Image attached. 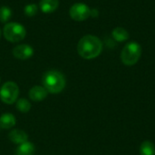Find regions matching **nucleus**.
Here are the masks:
<instances>
[{
	"instance_id": "f257e3e1",
	"label": "nucleus",
	"mask_w": 155,
	"mask_h": 155,
	"mask_svg": "<svg viewBox=\"0 0 155 155\" xmlns=\"http://www.w3.org/2000/svg\"><path fill=\"white\" fill-rule=\"evenodd\" d=\"M103 51V42L94 35H84L77 44L78 54L86 60L98 57Z\"/></svg>"
},
{
	"instance_id": "f03ea898",
	"label": "nucleus",
	"mask_w": 155,
	"mask_h": 155,
	"mask_svg": "<svg viewBox=\"0 0 155 155\" xmlns=\"http://www.w3.org/2000/svg\"><path fill=\"white\" fill-rule=\"evenodd\" d=\"M42 84L48 93L59 94L64 89L66 80L61 72L57 70H49L43 74Z\"/></svg>"
},
{
	"instance_id": "7ed1b4c3",
	"label": "nucleus",
	"mask_w": 155,
	"mask_h": 155,
	"mask_svg": "<svg viewBox=\"0 0 155 155\" xmlns=\"http://www.w3.org/2000/svg\"><path fill=\"white\" fill-rule=\"evenodd\" d=\"M3 35L10 43H19L25 38L26 29L20 23L8 22L4 25Z\"/></svg>"
},
{
	"instance_id": "20e7f679",
	"label": "nucleus",
	"mask_w": 155,
	"mask_h": 155,
	"mask_svg": "<svg viewBox=\"0 0 155 155\" xmlns=\"http://www.w3.org/2000/svg\"><path fill=\"white\" fill-rule=\"evenodd\" d=\"M142 55V46L137 42H130L124 45L121 53V60L124 64L132 66L137 64Z\"/></svg>"
},
{
	"instance_id": "39448f33",
	"label": "nucleus",
	"mask_w": 155,
	"mask_h": 155,
	"mask_svg": "<svg viewBox=\"0 0 155 155\" xmlns=\"http://www.w3.org/2000/svg\"><path fill=\"white\" fill-rule=\"evenodd\" d=\"M19 96V87L16 83L7 81L0 88V99L5 104H15Z\"/></svg>"
},
{
	"instance_id": "423d86ee",
	"label": "nucleus",
	"mask_w": 155,
	"mask_h": 155,
	"mask_svg": "<svg viewBox=\"0 0 155 155\" xmlns=\"http://www.w3.org/2000/svg\"><path fill=\"white\" fill-rule=\"evenodd\" d=\"M91 8L84 3H75L69 9L70 17L76 22H83L90 17Z\"/></svg>"
},
{
	"instance_id": "0eeeda50",
	"label": "nucleus",
	"mask_w": 155,
	"mask_h": 155,
	"mask_svg": "<svg viewBox=\"0 0 155 155\" xmlns=\"http://www.w3.org/2000/svg\"><path fill=\"white\" fill-rule=\"evenodd\" d=\"M12 54L14 57L18 60H27L34 55L35 50L27 44H21L13 48Z\"/></svg>"
},
{
	"instance_id": "6e6552de",
	"label": "nucleus",
	"mask_w": 155,
	"mask_h": 155,
	"mask_svg": "<svg viewBox=\"0 0 155 155\" xmlns=\"http://www.w3.org/2000/svg\"><path fill=\"white\" fill-rule=\"evenodd\" d=\"M48 94L49 93L43 85H35L29 90L28 96L34 102H41L48 96Z\"/></svg>"
},
{
	"instance_id": "1a4fd4ad",
	"label": "nucleus",
	"mask_w": 155,
	"mask_h": 155,
	"mask_svg": "<svg viewBox=\"0 0 155 155\" xmlns=\"http://www.w3.org/2000/svg\"><path fill=\"white\" fill-rule=\"evenodd\" d=\"M8 139L11 143L19 145V144H22L23 143L28 141V135L23 130L14 129L8 134Z\"/></svg>"
},
{
	"instance_id": "9d476101",
	"label": "nucleus",
	"mask_w": 155,
	"mask_h": 155,
	"mask_svg": "<svg viewBox=\"0 0 155 155\" xmlns=\"http://www.w3.org/2000/svg\"><path fill=\"white\" fill-rule=\"evenodd\" d=\"M59 0H41L39 8L44 14H52L59 7Z\"/></svg>"
},
{
	"instance_id": "9b49d317",
	"label": "nucleus",
	"mask_w": 155,
	"mask_h": 155,
	"mask_svg": "<svg viewBox=\"0 0 155 155\" xmlns=\"http://www.w3.org/2000/svg\"><path fill=\"white\" fill-rule=\"evenodd\" d=\"M16 124L15 116L10 113H5L0 116V128L8 130L13 128Z\"/></svg>"
},
{
	"instance_id": "f8f14e48",
	"label": "nucleus",
	"mask_w": 155,
	"mask_h": 155,
	"mask_svg": "<svg viewBox=\"0 0 155 155\" xmlns=\"http://www.w3.org/2000/svg\"><path fill=\"white\" fill-rule=\"evenodd\" d=\"M35 151V145L31 142L27 141L18 145L15 150V155H34Z\"/></svg>"
},
{
	"instance_id": "ddd939ff",
	"label": "nucleus",
	"mask_w": 155,
	"mask_h": 155,
	"mask_svg": "<svg viewBox=\"0 0 155 155\" xmlns=\"http://www.w3.org/2000/svg\"><path fill=\"white\" fill-rule=\"evenodd\" d=\"M112 35H113V38H114L116 42H120V43L128 40L129 37H130L129 32H128L125 28L121 27V26L115 27V28L112 31Z\"/></svg>"
},
{
	"instance_id": "4468645a",
	"label": "nucleus",
	"mask_w": 155,
	"mask_h": 155,
	"mask_svg": "<svg viewBox=\"0 0 155 155\" xmlns=\"http://www.w3.org/2000/svg\"><path fill=\"white\" fill-rule=\"evenodd\" d=\"M15 107H16V109L20 113L26 114V113H28L31 110L32 105H31L30 102L27 99H25V98H19L15 102Z\"/></svg>"
},
{
	"instance_id": "2eb2a0df",
	"label": "nucleus",
	"mask_w": 155,
	"mask_h": 155,
	"mask_svg": "<svg viewBox=\"0 0 155 155\" xmlns=\"http://www.w3.org/2000/svg\"><path fill=\"white\" fill-rule=\"evenodd\" d=\"M141 155H155L154 144L150 141H144L140 147Z\"/></svg>"
},
{
	"instance_id": "dca6fc26",
	"label": "nucleus",
	"mask_w": 155,
	"mask_h": 155,
	"mask_svg": "<svg viewBox=\"0 0 155 155\" xmlns=\"http://www.w3.org/2000/svg\"><path fill=\"white\" fill-rule=\"evenodd\" d=\"M12 16V10L6 5H2L0 7V22L3 24L8 23Z\"/></svg>"
},
{
	"instance_id": "f3484780",
	"label": "nucleus",
	"mask_w": 155,
	"mask_h": 155,
	"mask_svg": "<svg viewBox=\"0 0 155 155\" xmlns=\"http://www.w3.org/2000/svg\"><path fill=\"white\" fill-rule=\"evenodd\" d=\"M38 11V5L36 4L31 3V4H27L25 8H24V13L26 16L32 17L34 15H35L37 14Z\"/></svg>"
},
{
	"instance_id": "a211bd4d",
	"label": "nucleus",
	"mask_w": 155,
	"mask_h": 155,
	"mask_svg": "<svg viewBox=\"0 0 155 155\" xmlns=\"http://www.w3.org/2000/svg\"><path fill=\"white\" fill-rule=\"evenodd\" d=\"M98 15H99V11L96 8L91 9V14H90V16L91 17H97Z\"/></svg>"
},
{
	"instance_id": "6ab92c4d",
	"label": "nucleus",
	"mask_w": 155,
	"mask_h": 155,
	"mask_svg": "<svg viewBox=\"0 0 155 155\" xmlns=\"http://www.w3.org/2000/svg\"><path fill=\"white\" fill-rule=\"evenodd\" d=\"M1 36H2V31H1V29H0V38H1Z\"/></svg>"
},
{
	"instance_id": "aec40b11",
	"label": "nucleus",
	"mask_w": 155,
	"mask_h": 155,
	"mask_svg": "<svg viewBox=\"0 0 155 155\" xmlns=\"http://www.w3.org/2000/svg\"><path fill=\"white\" fill-rule=\"evenodd\" d=\"M0 83H1V77H0Z\"/></svg>"
}]
</instances>
